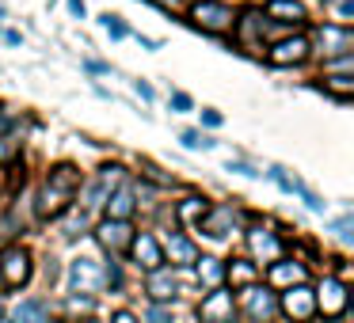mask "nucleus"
<instances>
[{"mask_svg": "<svg viewBox=\"0 0 354 323\" xmlns=\"http://www.w3.org/2000/svg\"><path fill=\"white\" fill-rule=\"evenodd\" d=\"M77 190H80V171L69 168V164L54 168L46 175V183H42V190H39V217H62L65 209L73 206Z\"/></svg>", "mask_w": 354, "mask_h": 323, "instance_id": "nucleus-1", "label": "nucleus"}, {"mask_svg": "<svg viewBox=\"0 0 354 323\" xmlns=\"http://www.w3.org/2000/svg\"><path fill=\"white\" fill-rule=\"evenodd\" d=\"M35 274V262H31V251L27 247H4L0 251V282L8 285V289H19V285H27Z\"/></svg>", "mask_w": 354, "mask_h": 323, "instance_id": "nucleus-2", "label": "nucleus"}, {"mask_svg": "<svg viewBox=\"0 0 354 323\" xmlns=\"http://www.w3.org/2000/svg\"><path fill=\"white\" fill-rule=\"evenodd\" d=\"M313 297H316V312H324L328 320H339V315L351 308V293H346L343 277H324Z\"/></svg>", "mask_w": 354, "mask_h": 323, "instance_id": "nucleus-3", "label": "nucleus"}, {"mask_svg": "<svg viewBox=\"0 0 354 323\" xmlns=\"http://www.w3.org/2000/svg\"><path fill=\"white\" fill-rule=\"evenodd\" d=\"M191 19L209 35H225L232 23H236V19H232V8L229 4H217V0H198V4L191 8Z\"/></svg>", "mask_w": 354, "mask_h": 323, "instance_id": "nucleus-4", "label": "nucleus"}, {"mask_svg": "<svg viewBox=\"0 0 354 323\" xmlns=\"http://www.w3.org/2000/svg\"><path fill=\"white\" fill-rule=\"evenodd\" d=\"M240 209L236 206H206V213L198 217V228L206 232V236H214V239H221V236H229L232 228H240Z\"/></svg>", "mask_w": 354, "mask_h": 323, "instance_id": "nucleus-5", "label": "nucleus"}, {"mask_svg": "<svg viewBox=\"0 0 354 323\" xmlns=\"http://www.w3.org/2000/svg\"><path fill=\"white\" fill-rule=\"evenodd\" d=\"M115 186H122V168H118V164L100 168V175H95L92 183L84 186V209H100L103 202L115 194Z\"/></svg>", "mask_w": 354, "mask_h": 323, "instance_id": "nucleus-6", "label": "nucleus"}, {"mask_svg": "<svg viewBox=\"0 0 354 323\" xmlns=\"http://www.w3.org/2000/svg\"><path fill=\"white\" fill-rule=\"evenodd\" d=\"M278 312H286L293 323H308L316 315V297L308 285H293V289L282 293V300H278Z\"/></svg>", "mask_w": 354, "mask_h": 323, "instance_id": "nucleus-7", "label": "nucleus"}, {"mask_svg": "<svg viewBox=\"0 0 354 323\" xmlns=\"http://www.w3.org/2000/svg\"><path fill=\"white\" fill-rule=\"evenodd\" d=\"M232 312H236V300H232L229 289H209L198 304L202 323H232Z\"/></svg>", "mask_w": 354, "mask_h": 323, "instance_id": "nucleus-8", "label": "nucleus"}, {"mask_svg": "<svg viewBox=\"0 0 354 323\" xmlns=\"http://www.w3.org/2000/svg\"><path fill=\"white\" fill-rule=\"evenodd\" d=\"M126 251H130V259L138 262L141 270H160L164 266V247H160V239H156L153 232H138Z\"/></svg>", "mask_w": 354, "mask_h": 323, "instance_id": "nucleus-9", "label": "nucleus"}, {"mask_svg": "<svg viewBox=\"0 0 354 323\" xmlns=\"http://www.w3.org/2000/svg\"><path fill=\"white\" fill-rule=\"evenodd\" d=\"M308 57V39L305 35H290V39H278L274 46L267 50V61L270 65H278V69H282V65H301Z\"/></svg>", "mask_w": 354, "mask_h": 323, "instance_id": "nucleus-10", "label": "nucleus"}, {"mask_svg": "<svg viewBox=\"0 0 354 323\" xmlns=\"http://www.w3.org/2000/svg\"><path fill=\"white\" fill-rule=\"evenodd\" d=\"M248 247H252V255L259 262H267V266L282 259V239L270 228H263V224H252V228H248Z\"/></svg>", "mask_w": 354, "mask_h": 323, "instance_id": "nucleus-11", "label": "nucleus"}, {"mask_svg": "<svg viewBox=\"0 0 354 323\" xmlns=\"http://www.w3.org/2000/svg\"><path fill=\"white\" fill-rule=\"evenodd\" d=\"M244 308H248V320L252 323H270L278 315V300H274V293H267V289H244Z\"/></svg>", "mask_w": 354, "mask_h": 323, "instance_id": "nucleus-12", "label": "nucleus"}, {"mask_svg": "<svg viewBox=\"0 0 354 323\" xmlns=\"http://www.w3.org/2000/svg\"><path fill=\"white\" fill-rule=\"evenodd\" d=\"M149 297H153V304H168V300H176L179 293V282L176 274H171V266H160V270H149V282H145Z\"/></svg>", "mask_w": 354, "mask_h": 323, "instance_id": "nucleus-13", "label": "nucleus"}, {"mask_svg": "<svg viewBox=\"0 0 354 323\" xmlns=\"http://www.w3.org/2000/svg\"><path fill=\"white\" fill-rule=\"evenodd\" d=\"M270 285H278V289H293V285H305V277H308V270L301 266L297 259H278V262H270Z\"/></svg>", "mask_w": 354, "mask_h": 323, "instance_id": "nucleus-14", "label": "nucleus"}, {"mask_svg": "<svg viewBox=\"0 0 354 323\" xmlns=\"http://www.w3.org/2000/svg\"><path fill=\"white\" fill-rule=\"evenodd\" d=\"M95 239H100V244L107 247L111 255L126 251V247H130V239H133L130 221H103V224H100V232H95Z\"/></svg>", "mask_w": 354, "mask_h": 323, "instance_id": "nucleus-15", "label": "nucleus"}, {"mask_svg": "<svg viewBox=\"0 0 354 323\" xmlns=\"http://www.w3.org/2000/svg\"><path fill=\"white\" fill-rule=\"evenodd\" d=\"M316 42H320L324 46V57H331V54H351V46H354V35L346 31V27H320V31H316Z\"/></svg>", "mask_w": 354, "mask_h": 323, "instance_id": "nucleus-16", "label": "nucleus"}, {"mask_svg": "<svg viewBox=\"0 0 354 323\" xmlns=\"http://www.w3.org/2000/svg\"><path fill=\"white\" fill-rule=\"evenodd\" d=\"M69 282L77 293H88V289H100L103 285V270H95V259H77L69 266Z\"/></svg>", "mask_w": 354, "mask_h": 323, "instance_id": "nucleus-17", "label": "nucleus"}, {"mask_svg": "<svg viewBox=\"0 0 354 323\" xmlns=\"http://www.w3.org/2000/svg\"><path fill=\"white\" fill-rule=\"evenodd\" d=\"M225 282H229V293L252 289V285L259 282V270H255V262H248V259H232V262H225Z\"/></svg>", "mask_w": 354, "mask_h": 323, "instance_id": "nucleus-18", "label": "nucleus"}, {"mask_svg": "<svg viewBox=\"0 0 354 323\" xmlns=\"http://www.w3.org/2000/svg\"><path fill=\"white\" fill-rule=\"evenodd\" d=\"M171 259V266H194L198 262V247L183 236V232H171L168 247H164V262Z\"/></svg>", "mask_w": 354, "mask_h": 323, "instance_id": "nucleus-19", "label": "nucleus"}, {"mask_svg": "<svg viewBox=\"0 0 354 323\" xmlns=\"http://www.w3.org/2000/svg\"><path fill=\"white\" fill-rule=\"evenodd\" d=\"M103 206H107V221H130L133 209H138V198H133L130 186H115V194Z\"/></svg>", "mask_w": 354, "mask_h": 323, "instance_id": "nucleus-20", "label": "nucleus"}, {"mask_svg": "<svg viewBox=\"0 0 354 323\" xmlns=\"http://www.w3.org/2000/svg\"><path fill=\"white\" fill-rule=\"evenodd\" d=\"M12 323H50V304L42 297H27L12 308Z\"/></svg>", "mask_w": 354, "mask_h": 323, "instance_id": "nucleus-21", "label": "nucleus"}, {"mask_svg": "<svg viewBox=\"0 0 354 323\" xmlns=\"http://www.w3.org/2000/svg\"><path fill=\"white\" fill-rule=\"evenodd\" d=\"M267 19L270 23H305V8H301L297 0H270Z\"/></svg>", "mask_w": 354, "mask_h": 323, "instance_id": "nucleus-22", "label": "nucleus"}, {"mask_svg": "<svg viewBox=\"0 0 354 323\" xmlns=\"http://www.w3.org/2000/svg\"><path fill=\"white\" fill-rule=\"evenodd\" d=\"M194 266H198V282L206 285V289H221V282H225V262L221 259H198Z\"/></svg>", "mask_w": 354, "mask_h": 323, "instance_id": "nucleus-23", "label": "nucleus"}, {"mask_svg": "<svg viewBox=\"0 0 354 323\" xmlns=\"http://www.w3.org/2000/svg\"><path fill=\"white\" fill-rule=\"evenodd\" d=\"M62 320L65 323H77V315H92L95 312V300L92 297H88V293H84V297H80V293H73V297H65V308H62Z\"/></svg>", "mask_w": 354, "mask_h": 323, "instance_id": "nucleus-24", "label": "nucleus"}, {"mask_svg": "<svg viewBox=\"0 0 354 323\" xmlns=\"http://www.w3.org/2000/svg\"><path fill=\"white\" fill-rule=\"evenodd\" d=\"M324 92H331V95H335V99H351V95H354V77H351V72H335V77H324Z\"/></svg>", "mask_w": 354, "mask_h": 323, "instance_id": "nucleus-25", "label": "nucleus"}, {"mask_svg": "<svg viewBox=\"0 0 354 323\" xmlns=\"http://www.w3.org/2000/svg\"><path fill=\"white\" fill-rule=\"evenodd\" d=\"M206 213V202L202 198H187L183 206H179V217H183V221H191V217H202Z\"/></svg>", "mask_w": 354, "mask_h": 323, "instance_id": "nucleus-26", "label": "nucleus"}, {"mask_svg": "<svg viewBox=\"0 0 354 323\" xmlns=\"http://www.w3.org/2000/svg\"><path fill=\"white\" fill-rule=\"evenodd\" d=\"M103 285L122 289V270H118V262H103Z\"/></svg>", "mask_w": 354, "mask_h": 323, "instance_id": "nucleus-27", "label": "nucleus"}, {"mask_svg": "<svg viewBox=\"0 0 354 323\" xmlns=\"http://www.w3.org/2000/svg\"><path fill=\"white\" fill-rule=\"evenodd\" d=\"M179 141H183V145H187V148H214V145H217V141H209V137H202V133H198V130H187V133H183V137H179Z\"/></svg>", "mask_w": 354, "mask_h": 323, "instance_id": "nucleus-28", "label": "nucleus"}, {"mask_svg": "<svg viewBox=\"0 0 354 323\" xmlns=\"http://www.w3.org/2000/svg\"><path fill=\"white\" fill-rule=\"evenodd\" d=\"M103 27H107L111 39H126V35H130V31H126V23H122L118 16H103Z\"/></svg>", "mask_w": 354, "mask_h": 323, "instance_id": "nucleus-29", "label": "nucleus"}, {"mask_svg": "<svg viewBox=\"0 0 354 323\" xmlns=\"http://www.w3.org/2000/svg\"><path fill=\"white\" fill-rule=\"evenodd\" d=\"M149 323H171L168 304H153V308H149Z\"/></svg>", "mask_w": 354, "mask_h": 323, "instance_id": "nucleus-30", "label": "nucleus"}, {"mask_svg": "<svg viewBox=\"0 0 354 323\" xmlns=\"http://www.w3.org/2000/svg\"><path fill=\"white\" fill-rule=\"evenodd\" d=\"M354 221H351V217H339V221H335V232H339V239H346V244H351V239H354Z\"/></svg>", "mask_w": 354, "mask_h": 323, "instance_id": "nucleus-31", "label": "nucleus"}, {"mask_svg": "<svg viewBox=\"0 0 354 323\" xmlns=\"http://www.w3.org/2000/svg\"><path fill=\"white\" fill-rule=\"evenodd\" d=\"M171 107H176V110H191V95H187V92H171Z\"/></svg>", "mask_w": 354, "mask_h": 323, "instance_id": "nucleus-32", "label": "nucleus"}, {"mask_svg": "<svg viewBox=\"0 0 354 323\" xmlns=\"http://www.w3.org/2000/svg\"><path fill=\"white\" fill-rule=\"evenodd\" d=\"M111 323H141V320H138V315L130 312V308H118V312L111 315Z\"/></svg>", "mask_w": 354, "mask_h": 323, "instance_id": "nucleus-33", "label": "nucleus"}, {"mask_svg": "<svg viewBox=\"0 0 354 323\" xmlns=\"http://www.w3.org/2000/svg\"><path fill=\"white\" fill-rule=\"evenodd\" d=\"M229 171H240V175H248V179H255V175H259L255 168H248V164H232V160H229Z\"/></svg>", "mask_w": 354, "mask_h": 323, "instance_id": "nucleus-34", "label": "nucleus"}, {"mask_svg": "<svg viewBox=\"0 0 354 323\" xmlns=\"http://www.w3.org/2000/svg\"><path fill=\"white\" fill-rule=\"evenodd\" d=\"M202 122H206V126H221V122H225V118H221V115H217V110H202Z\"/></svg>", "mask_w": 354, "mask_h": 323, "instance_id": "nucleus-35", "label": "nucleus"}, {"mask_svg": "<svg viewBox=\"0 0 354 323\" xmlns=\"http://www.w3.org/2000/svg\"><path fill=\"white\" fill-rule=\"evenodd\" d=\"M339 16H343V19L354 16V0H339Z\"/></svg>", "mask_w": 354, "mask_h": 323, "instance_id": "nucleus-36", "label": "nucleus"}, {"mask_svg": "<svg viewBox=\"0 0 354 323\" xmlns=\"http://www.w3.org/2000/svg\"><path fill=\"white\" fill-rule=\"evenodd\" d=\"M69 12H73L77 19H84V0H69Z\"/></svg>", "mask_w": 354, "mask_h": 323, "instance_id": "nucleus-37", "label": "nucleus"}, {"mask_svg": "<svg viewBox=\"0 0 354 323\" xmlns=\"http://www.w3.org/2000/svg\"><path fill=\"white\" fill-rule=\"evenodd\" d=\"M133 88H138V95H141V99H153V88H149V84H141V80H138Z\"/></svg>", "mask_w": 354, "mask_h": 323, "instance_id": "nucleus-38", "label": "nucleus"}, {"mask_svg": "<svg viewBox=\"0 0 354 323\" xmlns=\"http://www.w3.org/2000/svg\"><path fill=\"white\" fill-rule=\"evenodd\" d=\"M8 126H12V122H8V115H0V133L8 130Z\"/></svg>", "mask_w": 354, "mask_h": 323, "instance_id": "nucleus-39", "label": "nucleus"}, {"mask_svg": "<svg viewBox=\"0 0 354 323\" xmlns=\"http://www.w3.org/2000/svg\"><path fill=\"white\" fill-rule=\"evenodd\" d=\"M156 4H164V8H176V0H156Z\"/></svg>", "mask_w": 354, "mask_h": 323, "instance_id": "nucleus-40", "label": "nucleus"}, {"mask_svg": "<svg viewBox=\"0 0 354 323\" xmlns=\"http://www.w3.org/2000/svg\"><path fill=\"white\" fill-rule=\"evenodd\" d=\"M0 320H4V300H0Z\"/></svg>", "mask_w": 354, "mask_h": 323, "instance_id": "nucleus-41", "label": "nucleus"}, {"mask_svg": "<svg viewBox=\"0 0 354 323\" xmlns=\"http://www.w3.org/2000/svg\"><path fill=\"white\" fill-rule=\"evenodd\" d=\"M328 323H343V320H328Z\"/></svg>", "mask_w": 354, "mask_h": 323, "instance_id": "nucleus-42", "label": "nucleus"}]
</instances>
